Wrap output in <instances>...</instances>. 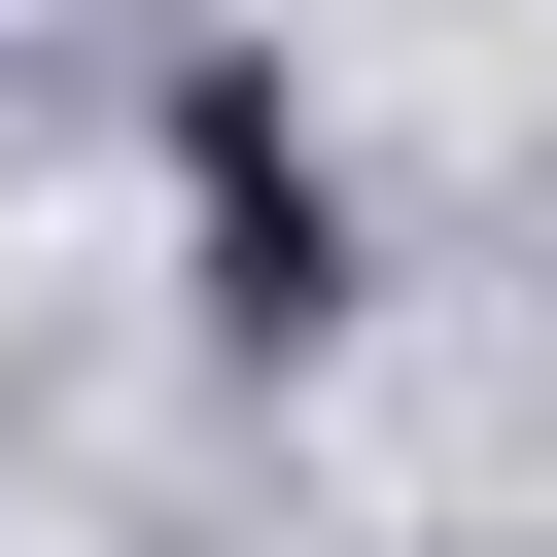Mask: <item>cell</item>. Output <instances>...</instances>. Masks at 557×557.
I'll return each mask as SVG.
<instances>
[{
  "mask_svg": "<svg viewBox=\"0 0 557 557\" xmlns=\"http://www.w3.org/2000/svg\"><path fill=\"white\" fill-rule=\"evenodd\" d=\"M209 313H244V348H313V313H348V209H313V139H244V104H209Z\"/></svg>",
  "mask_w": 557,
  "mask_h": 557,
  "instance_id": "obj_1",
  "label": "cell"
}]
</instances>
